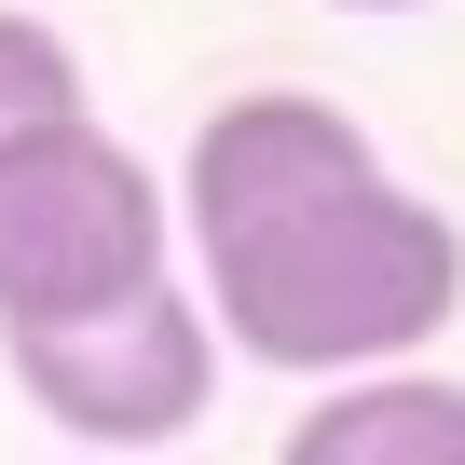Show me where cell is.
I'll return each instance as SVG.
<instances>
[{"label":"cell","instance_id":"3","mask_svg":"<svg viewBox=\"0 0 465 465\" xmlns=\"http://www.w3.org/2000/svg\"><path fill=\"white\" fill-rule=\"evenodd\" d=\"M0 356H15V383H28V411L55 438H83L96 465H137V451L205 424L232 342H219V315L192 288H151V302H110L83 329H15Z\"/></svg>","mask_w":465,"mask_h":465},{"label":"cell","instance_id":"4","mask_svg":"<svg viewBox=\"0 0 465 465\" xmlns=\"http://www.w3.org/2000/svg\"><path fill=\"white\" fill-rule=\"evenodd\" d=\"M274 465H465V383L451 370H370L329 383Z\"/></svg>","mask_w":465,"mask_h":465},{"label":"cell","instance_id":"5","mask_svg":"<svg viewBox=\"0 0 465 465\" xmlns=\"http://www.w3.org/2000/svg\"><path fill=\"white\" fill-rule=\"evenodd\" d=\"M42 124H83V55H69L42 15H15V0H0V151L42 137Z\"/></svg>","mask_w":465,"mask_h":465},{"label":"cell","instance_id":"2","mask_svg":"<svg viewBox=\"0 0 465 465\" xmlns=\"http://www.w3.org/2000/svg\"><path fill=\"white\" fill-rule=\"evenodd\" d=\"M178 288V192L83 110L0 151V342Z\"/></svg>","mask_w":465,"mask_h":465},{"label":"cell","instance_id":"1","mask_svg":"<svg viewBox=\"0 0 465 465\" xmlns=\"http://www.w3.org/2000/svg\"><path fill=\"white\" fill-rule=\"evenodd\" d=\"M178 232H192L219 342L247 370H288V383L411 370L465 315V232H451V205H424L370 151V124L342 96H302V83L219 96L192 124Z\"/></svg>","mask_w":465,"mask_h":465},{"label":"cell","instance_id":"6","mask_svg":"<svg viewBox=\"0 0 465 465\" xmlns=\"http://www.w3.org/2000/svg\"><path fill=\"white\" fill-rule=\"evenodd\" d=\"M329 15H424V0H329Z\"/></svg>","mask_w":465,"mask_h":465}]
</instances>
